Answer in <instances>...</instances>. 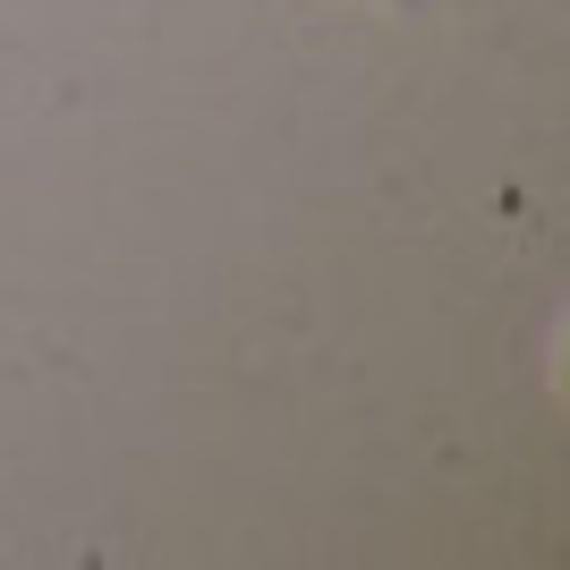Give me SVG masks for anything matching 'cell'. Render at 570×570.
Wrapping results in <instances>:
<instances>
[{
  "label": "cell",
  "mask_w": 570,
  "mask_h": 570,
  "mask_svg": "<svg viewBox=\"0 0 570 570\" xmlns=\"http://www.w3.org/2000/svg\"><path fill=\"white\" fill-rule=\"evenodd\" d=\"M392 9H409V0H392Z\"/></svg>",
  "instance_id": "obj_1"
}]
</instances>
